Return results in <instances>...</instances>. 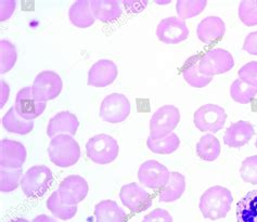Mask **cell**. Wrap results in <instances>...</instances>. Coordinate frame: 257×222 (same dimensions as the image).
<instances>
[{
  "mask_svg": "<svg viewBox=\"0 0 257 222\" xmlns=\"http://www.w3.org/2000/svg\"><path fill=\"white\" fill-rule=\"evenodd\" d=\"M79 127V122L76 117L69 111H62L56 114L48 123L47 134L49 138H55L59 134H70L75 136Z\"/></svg>",
  "mask_w": 257,
  "mask_h": 222,
  "instance_id": "17",
  "label": "cell"
},
{
  "mask_svg": "<svg viewBox=\"0 0 257 222\" xmlns=\"http://www.w3.org/2000/svg\"><path fill=\"white\" fill-rule=\"evenodd\" d=\"M221 151L218 139L214 134L207 133L203 136L197 144L198 156L205 161H214L217 159Z\"/></svg>",
  "mask_w": 257,
  "mask_h": 222,
  "instance_id": "27",
  "label": "cell"
},
{
  "mask_svg": "<svg viewBox=\"0 0 257 222\" xmlns=\"http://www.w3.org/2000/svg\"><path fill=\"white\" fill-rule=\"evenodd\" d=\"M10 222H31V221L26 220V219H23V218H18V219H15V220H12Z\"/></svg>",
  "mask_w": 257,
  "mask_h": 222,
  "instance_id": "42",
  "label": "cell"
},
{
  "mask_svg": "<svg viewBox=\"0 0 257 222\" xmlns=\"http://www.w3.org/2000/svg\"><path fill=\"white\" fill-rule=\"evenodd\" d=\"M53 174L45 165L33 166L26 171L21 180V189L28 197H42L49 190Z\"/></svg>",
  "mask_w": 257,
  "mask_h": 222,
  "instance_id": "3",
  "label": "cell"
},
{
  "mask_svg": "<svg viewBox=\"0 0 257 222\" xmlns=\"http://www.w3.org/2000/svg\"><path fill=\"white\" fill-rule=\"evenodd\" d=\"M239 79L243 83L257 88V61L248 62L243 65L238 72Z\"/></svg>",
  "mask_w": 257,
  "mask_h": 222,
  "instance_id": "36",
  "label": "cell"
},
{
  "mask_svg": "<svg viewBox=\"0 0 257 222\" xmlns=\"http://www.w3.org/2000/svg\"><path fill=\"white\" fill-rule=\"evenodd\" d=\"M240 176L244 182L257 184V155L246 157L242 161Z\"/></svg>",
  "mask_w": 257,
  "mask_h": 222,
  "instance_id": "35",
  "label": "cell"
},
{
  "mask_svg": "<svg viewBox=\"0 0 257 222\" xmlns=\"http://www.w3.org/2000/svg\"><path fill=\"white\" fill-rule=\"evenodd\" d=\"M118 75L117 66L111 60H100L94 63L88 72V85L102 88L116 79Z\"/></svg>",
  "mask_w": 257,
  "mask_h": 222,
  "instance_id": "15",
  "label": "cell"
},
{
  "mask_svg": "<svg viewBox=\"0 0 257 222\" xmlns=\"http://www.w3.org/2000/svg\"><path fill=\"white\" fill-rule=\"evenodd\" d=\"M22 168H0V191L9 193L21 184Z\"/></svg>",
  "mask_w": 257,
  "mask_h": 222,
  "instance_id": "30",
  "label": "cell"
},
{
  "mask_svg": "<svg viewBox=\"0 0 257 222\" xmlns=\"http://www.w3.org/2000/svg\"><path fill=\"white\" fill-rule=\"evenodd\" d=\"M230 96L236 103L247 104L252 102L257 96V88L243 83L241 79H235L230 86Z\"/></svg>",
  "mask_w": 257,
  "mask_h": 222,
  "instance_id": "31",
  "label": "cell"
},
{
  "mask_svg": "<svg viewBox=\"0 0 257 222\" xmlns=\"http://www.w3.org/2000/svg\"><path fill=\"white\" fill-rule=\"evenodd\" d=\"M207 3L205 0H179L176 4V10L178 13V18L181 20L190 19L199 16L202 11L206 8Z\"/></svg>",
  "mask_w": 257,
  "mask_h": 222,
  "instance_id": "32",
  "label": "cell"
},
{
  "mask_svg": "<svg viewBox=\"0 0 257 222\" xmlns=\"http://www.w3.org/2000/svg\"><path fill=\"white\" fill-rule=\"evenodd\" d=\"M47 208H48L53 216L61 220H70L75 217L77 212V205L71 206L63 204L60 199L58 191L53 192L49 198L47 199Z\"/></svg>",
  "mask_w": 257,
  "mask_h": 222,
  "instance_id": "28",
  "label": "cell"
},
{
  "mask_svg": "<svg viewBox=\"0 0 257 222\" xmlns=\"http://www.w3.org/2000/svg\"><path fill=\"white\" fill-rule=\"evenodd\" d=\"M238 222H257V190L245 194L236 204Z\"/></svg>",
  "mask_w": 257,
  "mask_h": 222,
  "instance_id": "26",
  "label": "cell"
},
{
  "mask_svg": "<svg viewBox=\"0 0 257 222\" xmlns=\"http://www.w3.org/2000/svg\"><path fill=\"white\" fill-rule=\"evenodd\" d=\"M2 21H5V20H8L11 16L13 11L16 10V2H5L3 0L2 3Z\"/></svg>",
  "mask_w": 257,
  "mask_h": 222,
  "instance_id": "39",
  "label": "cell"
},
{
  "mask_svg": "<svg viewBox=\"0 0 257 222\" xmlns=\"http://www.w3.org/2000/svg\"><path fill=\"white\" fill-rule=\"evenodd\" d=\"M69 19L71 23L79 29H86L91 26L96 18L91 11L90 2L88 0H77L74 3L69 10Z\"/></svg>",
  "mask_w": 257,
  "mask_h": 222,
  "instance_id": "23",
  "label": "cell"
},
{
  "mask_svg": "<svg viewBox=\"0 0 257 222\" xmlns=\"http://www.w3.org/2000/svg\"><path fill=\"white\" fill-rule=\"evenodd\" d=\"M90 6L93 17L101 22L112 23L121 16L120 6L116 0H92Z\"/></svg>",
  "mask_w": 257,
  "mask_h": 222,
  "instance_id": "21",
  "label": "cell"
},
{
  "mask_svg": "<svg viewBox=\"0 0 257 222\" xmlns=\"http://www.w3.org/2000/svg\"><path fill=\"white\" fill-rule=\"evenodd\" d=\"M239 18L245 26L257 25V0H243L239 5Z\"/></svg>",
  "mask_w": 257,
  "mask_h": 222,
  "instance_id": "34",
  "label": "cell"
},
{
  "mask_svg": "<svg viewBox=\"0 0 257 222\" xmlns=\"http://www.w3.org/2000/svg\"><path fill=\"white\" fill-rule=\"evenodd\" d=\"M9 86L7 85L4 80H2V107L5 105V103L7 102L9 97Z\"/></svg>",
  "mask_w": 257,
  "mask_h": 222,
  "instance_id": "40",
  "label": "cell"
},
{
  "mask_svg": "<svg viewBox=\"0 0 257 222\" xmlns=\"http://www.w3.org/2000/svg\"><path fill=\"white\" fill-rule=\"evenodd\" d=\"M119 198L123 205L134 213L146 211L152 205L151 195L135 182L121 186Z\"/></svg>",
  "mask_w": 257,
  "mask_h": 222,
  "instance_id": "12",
  "label": "cell"
},
{
  "mask_svg": "<svg viewBox=\"0 0 257 222\" xmlns=\"http://www.w3.org/2000/svg\"><path fill=\"white\" fill-rule=\"evenodd\" d=\"M226 25L219 17H207L198 25L197 34L203 44L213 45L225 36Z\"/></svg>",
  "mask_w": 257,
  "mask_h": 222,
  "instance_id": "18",
  "label": "cell"
},
{
  "mask_svg": "<svg viewBox=\"0 0 257 222\" xmlns=\"http://www.w3.org/2000/svg\"><path fill=\"white\" fill-rule=\"evenodd\" d=\"M243 50L249 53V55L257 56V31L249 33L245 37L244 44H243Z\"/></svg>",
  "mask_w": 257,
  "mask_h": 222,
  "instance_id": "38",
  "label": "cell"
},
{
  "mask_svg": "<svg viewBox=\"0 0 257 222\" xmlns=\"http://www.w3.org/2000/svg\"><path fill=\"white\" fill-rule=\"evenodd\" d=\"M62 88V79L52 71L40 72L32 85L33 96L39 102H47L58 98Z\"/></svg>",
  "mask_w": 257,
  "mask_h": 222,
  "instance_id": "8",
  "label": "cell"
},
{
  "mask_svg": "<svg viewBox=\"0 0 257 222\" xmlns=\"http://www.w3.org/2000/svg\"><path fill=\"white\" fill-rule=\"evenodd\" d=\"M143 222H173V217L171 213L162 208H157L150 213L146 214Z\"/></svg>",
  "mask_w": 257,
  "mask_h": 222,
  "instance_id": "37",
  "label": "cell"
},
{
  "mask_svg": "<svg viewBox=\"0 0 257 222\" xmlns=\"http://www.w3.org/2000/svg\"><path fill=\"white\" fill-rule=\"evenodd\" d=\"M25 159L26 149L21 142L9 139L0 141V166L4 168H21Z\"/></svg>",
  "mask_w": 257,
  "mask_h": 222,
  "instance_id": "16",
  "label": "cell"
},
{
  "mask_svg": "<svg viewBox=\"0 0 257 222\" xmlns=\"http://www.w3.org/2000/svg\"><path fill=\"white\" fill-rule=\"evenodd\" d=\"M171 177V171L158 160H147L141 164L138 170L139 182L152 190L163 189Z\"/></svg>",
  "mask_w": 257,
  "mask_h": 222,
  "instance_id": "10",
  "label": "cell"
},
{
  "mask_svg": "<svg viewBox=\"0 0 257 222\" xmlns=\"http://www.w3.org/2000/svg\"><path fill=\"white\" fill-rule=\"evenodd\" d=\"M96 222H127V214L114 200H101L94 207Z\"/></svg>",
  "mask_w": 257,
  "mask_h": 222,
  "instance_id": "22",
  "label": "cell"
},
{
  "mask_svg": "<svg viewBox=\"0 0 257 222\" xmlns=\"http://www.w3.org/2000/svg\"><path fill=\"white\" fill-rule=\"evenodd\" d=\"M50 160L58 167H71L80 157V147L77 141L70 134H59L52 138L48 146Z\"/></svg>",
  "mask_w": 257,
  "mask_h": 222,
  "instance_id": "2",
  "label": "cell"
},
{
  "mask_svg": "<svg viewBox=\"0 0 257 222\" xmlns=\"http://www.w3.org/2000/svg\"><path fill=\"white\" fill-rule=\"evenodd\" d=\"M232 201L233 197L230 190L224 186L215 185L202 194L199 207L203 217L218 220L227 216Z\"/></svg>",
  "mask_w": 257,
  "mask_h": 222,
  "instance_id": "1",
  "label": "cell"
},
{
  "mask_svg": "<svg viewBox=\"0 0 257 222\" xmlns=\"http://www.w3.org/2000/svg\"><path fill=\"white\" fill-rule=\"evenodd\" d=\"M254 133V127L251 123L245 122V120H239L227 128L224 136V142L229 147L244 146L253 138Z\"/></svg>",
  "mask_w": 257,
  "mask_h": 222,
  "instance_id": "19",
  "label": "cell"
},
{
  "mask_svg": "<svg viewBox=\"0 0 257 222\" xmlns=\"http://www.w3.org/2000/svg\"><path fill=\"white\" fill-rule=\"evenodd\" d=\"M179 145V137L174 132L160 140H153L151 137H149L147 140V146L149 147V150L155 154H163V155L174 153L178 149Z\"/></svg>",
  "mask_w": 257,
  "mask_h": 222,
  "instance_id": "29",
  "label": "cell"
},
{
  "mask_svg": "<svg viewBox=\"0 0 257 222\" xmlns=\"http://www.w3.org/2000/svg\"><path fill=\"white\" fill-rule=\"evenodd\" d=\"M180 122V112L174 105H164L155 112L150 120V137L160 140L173 133Z\"/></svg>",
  "mask_w": 257,
  "mask_h": 222,
  "instance_id": "5",
  "label": "cell"
},
{
  "mask_svg": "<svg viewBox=\"0 0 257 222\" xmlns=\"http://www.w3.org/2000/svg\"><path fill=\"white\" fill-rule=\"evenodd\" d=\"M17 49L9 40H0V72L5 74L13 69L17 62Z\"/></svg>",
  "mask_w": 257,
  "mask_h": 222,
  "instance_id": "33",
  "label": "cell"
},
{
  "mask_svg": "<svg viewBox=\"0 0 257 222\" xmlns=\"http://www.w3.org/2000/svg\"><path fill=\"white\" fill-rule=\"evenodd\" d=\"M200 55H194L186 60L181 67V74L186 82L194 88H203L212 82L213 77L203 75L200 72Z\"/></svg>",
  "mask_w": 257,
  "mask_h": 222,
  "instance_id": "20",
  "label": "cell"
},
{
  "mask_svg": "<svg viewBox=\"0 0 257 222\" xmlns=\"http://www.w3.org/2000/svg\"><path fill=\"white\" fill-rule=\"evenodd\" d=\"M13 106L20 116L26 120H34L44 113L47 102H39L33 96L32 87H25L17 93Z\"/></svg>",
  "mask_w": 257,
  "mask_h": 222,
  "instance_id": "14",
  "label": "cell"
},
{
  "mask_svg": "<svg viewBox=\"0 0 257 222\" xmlns=\"http://www.w3.org/2000/svg\"><path fill=\"white\" fill-rule=\"evenodd\" d=\"M186 190V179L180 172H171L170 180L167 184L161 190L159 194V200L163 203H171L179 199Z\"/></svg>",
  "mask_w": 257,
  "mask_h": 222,
  "instance_id": "24",
  "label": "cell"
},
{
  "mask_svg": "<svg viewBox=\"0 0 257 222\" xmlns=\"http://www.w3.org/2000/svg\"><path fill=\"white\" fill-rule=\"evenodd\" d=\"M255 146L257 147V139H256V142H255Z\"/></svg>",
  "mask_w": 257,
  "mask_h": 222,
  "instance_id": "43",
  "label": "cell"
},
{
  "mask_svg": "<svg viewBox=\"0 0 257 222\" xmlns=\"http://www.w3.org/2000/svg\"><path fill=\"white\" fill-rule=\"evenodd\" d=\"M227 113L221 106L205 104L194 112L193 122L195 127L202 132H217L225 126Z\"/></svg>",
  "mask_w": 257,
  "mask_h": 222,
  "instance_id": "6",
  "label": "cell"
},
{
  "mask_svg": "<svg viewBox=\"0 0 257 222\" xmlns=\"http://www.w3.org/2000/svg\"><path fill=\"white\" fill-rule=\"evenodd\" d=\"M157 36L164 44H179L188 38L189 29L184 20L178 17H170L159 23Z\"/></svg>",
  "mask_w": 257,
  "mask_h": 222,
  "instance_id": "13",
  "label": "cell"
},
{
  "mask_svg": "<svg viewBox=\"0 0 257 222\" xmlns=\"http://www.w3.org/2000/svg\"><path fill=\"white\" fill-rule=\"evenodd\" d=\"M88 190V183L83 177L72 174L61 181L58 193L63 204L75 206L86 198Z\"/></svg>",
  "mask_w": 257,
  "mask_h": 222,
  "instance_id": "11",
  "label": "cell"
},
{
  "mask_svg": "<svg viewBox=\"0 0 257 222\" xmlns=\"http://www.w3.org/2000/svg\"><path fill=\"white\" fill-rule=\"evenodd\" d=\"M33 222H57L55 219L47 216V214H39V216L35 217Z\"/></svg>",
  "mask_w": 257,
  "mask_h": 222,
  "instance_id": "41",
  "label": "cell"
},
{
  "mask_svg": "<svg viewBox=\"0 0 257 222\" xmlns=\"http://www.w3.org/2000/svg\"><path fill=\"white\" fill-rule=\"evenodd\" d=\"M234 66V60L229 51L216 48L205 52L200 59V72L203 75L213 77L229 72Z\"/></svg>",
  "mask_w": 257,
  "mask_h": 222,
  "instance_id": "7",
  "label": "cell"
},
{
  "mask_svg": "<svg viewBox=\"0 0 257 222\" xmlns=\"http://www.w3.org/2000/svg\"><path fill=\"white\" fill-rule=\"evenodd\" d=\"M2 124L7 131H9L11 133L22 134V136L32 132L34 128L33 120H26L20 116L17 110L15 109V106H12L11 109L6 113V115L2 119Z\"/></svg>",
  "mask_w": 257,
  "mask_h": 222,
  "instance_id": "25",
  "label": "cell"
},
{
  "mask_svg": "<svg viewBox=\"0 0 257 222\" xmlns=\"http://www.w3.org/2000/svg\"><path fill=\"white\" fill-rule=\"evenodd\" d=\"M119 152L117 141L109 134H97L86 143L88 158L99 165H106L116 159Z\"/></svg>",
  "mask_w": 257,
  "mask_h": 222,
  "instance_id": "4",
  "label": "cell"
},
{
  "mask_svg": "<svg viewBox=\"0 0 257 222\" xmlns=\"http://www.w3.org/2000/svg\"><path fill=\"white\" fill-rule=\"evenodd\" d=\"M131 102L126 96L121 93H112L105 97L100 105L99 115L104 122L118 124L130 116Z\"/></svg>",
  "mask_w": 257,
  "mask_h": 222,
  "instance_id": "9",
  "label": "cell"
}]
</instances>
